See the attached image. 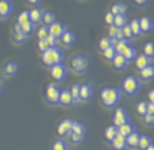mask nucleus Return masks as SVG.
Returning <instances> with one entry per match:
<instances>
[{
	"instance_id": "nucleus-1",
	"label": "nucleus",
	"mask_w": 154,
	"mask_h": 150,
	"mask_svg": "<svg viewBox=\"0 0 154 150\" xmlns=\"http://www.w3.org/2000/svg\"><path fill=\"white\" fill-rule=\"evenodd\" d=\"M121 91L116 88H111L106 87L104 89H102L100 92V99H101L102 104L105 107H114L116 105H118L121 100Z\"/></svg>"
},
{
	"instance_id": "nucleus-2",
	"label": "nucleus",
	"mask_w": 154,
	"mask_h": 150,
	"mask_svg": "<svg viewBox=\"0 0 154 150\" xmlns=\"http://www.w3.org/2000/svg\"><path fill=\"white\" fill-rule=\"evenodd\" d=\"M64 59L62 50L58 47H51L49 50L42 53V63L48 67H53L56 65L62 63Z\"/></svg>"
},
{
	"instance_id": "nucleus-3",
	"label": "nucleus",
	"mask_w": 154,
	"mask_h": 150,
	"mask_svg": "<svg viewBox=\"0 0 154 150\" xmlns=\"http://www.w3.org/2000/svg\"><path fill=\"white\" fill-rule=\"evenodd\" d=\"M142 88V82L137 77L129 76L126 77L122 82V90L129 96L137 94Z\"/></svg>"
},
{
	"instance_id": "nucleus-4",
	"label": "nucleus",
	"mask_w": 154,
	"mask_h": 150,
	"mask_svg": "<svg viewBox=\"0 0 154 150\" xmlns=\"http://www.w3.org/2000/svg\"><path fill=\"white\" fill-rule=\"evenodd\" d=\"M70 65L71 69L73 70L74 72L78 73V75H81V73H84L87 71L90 62H89V59L87 57L82 56V55H77L71 59Z\"/></svg>"
},
{
	"instance_id": "nucleus-5",
	"label": "nucleus",
	"mask_w": 154,
	"mask_h": 150,
	"mask_svg": "<svg viewBox=\"0 0 154 150\" xmlns=\"http://www.w3.org/2000/svg\"><path fill=\"white\" fill-rule=\"evenodd\" d=\"M60 94L61 91L59 90V88L56 84H50L48 87L46 88L45 91V98L46 100L51 105H57L60 102Z\"/></svg>"
},
{
	"instance_id": "nucleus-6",
	"label": "nucleus",
	"mask_w": 154,
	"mask_h": 150,
	"mask_svg": "<svg viewBox=\"0 0 154 150\" xmlns=\"http://www.w3.org/2000/svg\"><path fill=\"white\" fill-rule=\"evenodd\" d=\"M50 73H51L53 79H56L57 81H62L67 78L68 69L66 66H63L62 63H60V65H56V66L51 67Z\"/></svg>"
},
{
	"instance_id": "nucleus-7",
	"label": "nucleus",
	"mask_w": 154,
	"mask_h": 150,
	"mask_svg": "<svg viewBox=\"0 0 154 150\" xmlns=\"http://www.w3.org/2000/svg\"><path fill=\"white\" fill-rule=\"evenodd\" d=\"M14 2L11 0H1L0 1V16L1 18H8L14 11Z\"/></svg>"
},
{
	"instance_id": "nucleus-8",
	"label": "nucleus",
	"mask_w": 154,
	"mask_h": 150,
	"mask_svg": "<svg viewBox=\"0 0 154 150\" xmlns=\"http://www.w3.org/2000/svg\"><path fill=\"white\" fill-rule=\"evenodd\" d=\"M72 125H73V121L70 120V119H63L62 121L59 123V126L57 128L58 130V133L60 136H67L69 133L72 132Z\"/></svg>"
},
{
	"instance_id": "nucleus-9",
	"label": "nucleus",
	"mask_w": 154,
	"mask_h": 150,
	"mask_svg": "<svg viewBox=\"0 0 154 150\" xmlns=\"http://www.w3.org/2000/svg\"><path fill=\"white\" fill-rule=\"evenodd\" d=\"M49 30H50V35L54 36L57 39H59L62 37L64 32L67 31V27L63 24L59 22V21H57V22H54L53 24L50 26Z\"/></svg>"
},
{
	"instance_id": "nucleus-10",
	"label": "nucleus",
	"mask_w": 154,
	"mask_h": 150,
	"mask_svg": "<svg viewBox=\"0 0 154 150\" xmlns=\"http://www.w3.org/2000/svg\"><path fill=\"white\" fill-rule=\"evenodd\" d=\"M118 130H119V133L120 135H122L123 137H129L130 135H132L133 132H135V126H134L132 121L130 120V121L125 122V123H123L122 126L118 127Z\"/></svg>"
},
{
	"instance_id": "nucleus-11",
	"label": "nucleus",
	"mask_w": 154,
	"mask_h": 150,
	"mask_svg": "<svg viewBox=\"0 0 154 150\" xmlns=\"http://www.w3.org/2000/svg\"><path fill=\"white\" fill-rule=\"evenodd\" d=\"M152 65V58L146 55H140V56L137 57V59H135V66H137V69H144V68H146V67L151 66Z\"/></svg>"
},
{
	"instance_id": "nucleus-12",
	"label": "nucleus",
	"mask_w": 154,
	"mask_h": 150,
	"mask_svg": "<svg viewBox=\"0 0 154 150\" xmlns=\"http://www.w3.org/2000/svg\"><path fill=\"white\" fill-rule=\"evenodd\" d=\"M112 142L113 148L116 150H124L128 147V142H126V138L123 137L122 135H118L114 139L111 141Z\"/></svg>"
},
{
	"instance_id": "nucleus-13",
	"label": "nucleus",
	"mask_w": 154,
	"mask_h": 150,
	"mask_svg": "<svg viewBox=\"0 0 154 150\" xmlns=\"http://www.w3.org/2000/svg\"><path fill=\"white\" fill-rule=\"evenodd\" d=\"M74 101L75 100L72 97L70 90H61V94H60V104L66 106H72Z\"/></svg>"
},
{
	"instance_id": "nucleus-14",
	"label": "nucleus",
	"mask_w": 154,
	"mask_h": 150,
	"mask_svg": "<svg viewBox=\"0 0 154 150\" xmlns=\"http://www.w3.org/2000/svg\"><path fill=\"white\" fill-rule=\"evenodd\" d=\"M45 10L41 8H33L30 10V21H32L33 24H39L40 21H42V17H43Z\"/></svg>"
},
{
	"instance_id": "nucleus-15",
	"label": "nucleus",
	"mask_w": 154,
	"mask_h": 150,
	"mask_svg": "<svg viewBox=\"0 0 154 150\" xmlns=\"http://www.w3.org/2000/svg\"><path fill=\"white\" fill-rule=\"evenodd\" d=\"M92 94H93V90L89 85H82L80 89V100L87 101L91 98Z\"/></svg>"
},
{
	"instance_id": "nucleus-16",
	"label": "nucleus",
	"mask_w": 154,
	"mask_h": 150,
	"mask_svg": "<svg viewBox=\"0 0 154 150\" xmlns=\"http://www.w3.org/2000/svg\"><path fill=\"white\" fill-rule=\"evenodd\" d=\"M129 62H130L129 60L126 59L123 55H120V53H118V55L114 57V59L112 60L113 66L116 67V69H122V68H124Z\"/></svg>"
},
{
	"instance_id": "nucleus-17",
	"label": "nucleus",
	"mask_w": 154,
	"mask_h": 150,
	"mask_svg": "<svg viewBox=\"0 0 154 150\" xmlns=\"http://www.w3.org/2000/svg\"><path fill=\"white\" fill-rule=\"evenodd\" d=\"M18 71V65L14 63V61H8L4 67V73L7 77H11Z\"/></svg>"
},
{
	"instance_id": "nucleus-18",
	"label": "nucleus",
	"mask_w": 154,
	"mask_h": 150,
	"mask_svg": "<svg viewBox=\"0 0 154 150\" xmlns=\"http://www.w3.org/2000/svg\"><path fill=\"white\" fill-rule=\"evenodd\" d=\"M60 39H61L62 43L66 46V47H70V46L73 45L74 41H75V36L73 35V32L68 31L67 30Z\"/></svg>"
},
{
	"instance_id": "nucleus-19",
	"label": "nucleus",
	"mask_w": 154,
	"mask_h": 150,
	"mask_svg": "<svg viewBox=\"0 0 154 150\" xmlns=\"http://www.w3.org/2000/svg\"><path fill=\"white\" fill-rule=\"evenodd\" d=\"M140 26L142 29V32H149L153 29V21L149 17H143L140 19Z\"/></svg>"
},
{
	"instance_id": "nucleus-20",
	"label": "nucleus",
	"mask_w": 154,
	"mask_h": 150,
	"mask_svg": "<svg viewBox=\"0 0 154 150\" xmlns=\"http://www.w3.org/2000/svg\"><path fill=\"white\" fill-rule=\"evenodd\" d=\"M42 21H43V24H46L47 27H50L51 24L57 22L56 14H53V12H51V11H45L43 17H42Z\"/></svg>"
},
{
	"instance_id": "nucleus-21",
	"label": "nucleus",
	"mask_w": 154,
	"mask_h": 150,
	"mask_svg": "<svg viewBox=\"0 0 154 150\" xmlns=\"http://www.w3.org/2000/svg\"><path fill=\"white\" fill-rule=\"evenodd\" d=\"M140 76L142 79L144 80H150V79H153L154 78V67L151 65V66L144 68V69L140 70Z\"/></svg>"
},
{
	"instance_id": "nucleus-22",
	"label": "nucleus",
	"mask_w": 154,
	"mask_h": 150,
	"mask_svg": "<svg viewBox=\"0 0 154 150\" xmlns=\"http://www.w3.org/2000/svg\"><path fill=\"white\" fill-rule=\"evenodd\" d=\"M140 135L137 132H133L132 135H130L129 137H126V142H128V147H132V148H137L139 142H140Z\"/></svg>"
},
{
	"instance_id": "nucleus-23",
	"label": "nucleus",
	"mask_w": 154,
	"mask_h": 150,
	"mask_svg": "<svg viewBox=\"0 0 154 150\" xmlns=\"http://www.w3.org/2000/svg\"><path fill=\"white\" fill-rule=\"evenodd\" d=\"M130 26H131V29H132L134 37H139V36H141L143 34L140 26V19H133V20L130 22Z\"/></svg>"
},
{
	"instance_id": "nucleus-24",
	"label": "nucleus",
	"mask_w": 154,
	"mask_h": 150,
	"mask_svg": "<svg viewBox=\"0 0 154 150\" xmlns=\"http://www.w3.org/2000/svg\"><path fill=\"white\" fill-rule=\"evenodd\" d=\"M151 145H152V139L149 136L143 135V136L140 137V142H139L137 148L140 150H146Z\"/></svg>"
},
{
	"instance_id": "nucleus-25",
	"label": "nucleus",
	"mask_w": 154,
	"mask_h": 150,
	"mask_svg": "<svg viewBox=\"0 0 154 150\" xmlns=\"http://www.w3.org/2000/svg\"><path fill=\"white\" fill-rule=\"evenodd\" d=\"M118 135H119V130H118V127L116 126H111L109 127V128H106V130H105L104 132L105 138L108 140H110V141H112Z\"/></svg>"
},
{
	"instance_id": "nucleus-26",
	"label": "nucleus",
	"mask_w": 154,
	"mask_h": 150,
	"mask_svg": "<svg viewBox=\"0 0 154 150\" xmlns=\"http://www.w3.org/2000/svg\"><path fill=\"white\" fill-rule=\"evenodd\" d=\"M125 24H128L126 16H123V14H116V19H114V26H116L118 28H123Z\"/></svg>"
},
{
	"instance_id": "nucleus-27",
	"label": "nucleus",
	"mask_w": 154,
	"mask_h": 150,
	"mask_svg": "<svg viewBox=\"0 0 154 150\" xmlns=\"http://www.w3.org/2000/svg\"><path fill=\"white\" fill-rule=\"evenodd\" d=\"M72 132L77 133V135H85V127H84L81 122L73 121V125H72Z\"/></svg>"
},
{
	"instance_id": "nucleus-28",
	"label": "nucleus",
	"mask_w": 154,
	"mask_h": 150,
	"mask_svg": "<svg viewBox=\"0 0 154 150\" xmlns=\"http://www.w3.org/2000/svg\"><path fill=\"white\" fill-rule=\"evenodd\" d=\"M99 47H100V49H101L102 51H104V50H106L108 48L112 47L111 38H110V37H103V38H101L100 41H99Z\"/></svg>"
},
{
	"instance_id": "nucleus-29",
	"label": "nucleus",
	"mask_w": 154,
	"mask_h": 150,
	"mask_svg": "<svg viewBox=\"0 0 154 150\" xmlns=\"http://www.w3.org/2000/svg\"><path fill=\"white\" fill-rule=\"evenodd\" d=\"M116 55H118V53H116V47H113V46L103 51V56H104L105 59L111 60V61L114 59V57H116Z\"/></svg>"
},
{
	"instance_id": "nucleus-30",
	"label": "nucleus",
	"mask_w": 154,
	"mask_h": 150,
	"mask_svg": "<svg viewBox=\"0 0 154 150\" xmlns=\"http://www.w3.org/2000/svg\"><path fill=\"white\" fill-rule=\"evenodd\" d=\"M29 20H30V10H23L18 14V17H17L18 24H23V22H27V21H29Z\"/></svg>"
},
{
	"instance_id": "nucleus-31",
	"label": "nucleus",
	"mask_w": 154,
	"mask_h": 150,
	"mask_svg": "<svg viewBox=\"0 0 154 150\" xmlns=\"http://www.w3.org/2000/svg\"><path fill=\"white\" fill-rule=\"evenodd\" d=\"M131 43H129V41L126 40V39H123V40H120L119 45L116 46V53H120V55H122L124 51H125L126 49L129 48Z\"/></svg>"
},
{
	"instance_id": "nucleus-32",
	"label": "nucleus",
	"mask_w": 154,
	"mask_h": 150,
	"mask_svg": "<svg viewBox=\"0 0 154 150\" xmlns=\"http://www.w3.org/2000/svg\"><path fill=\"white\" fill-rule=\"evenodd\" d=\"M28 38V35L25 34L23 31H19V32H14V40L17 45H21L22 42H25Z\"/></svg>"
},
{
	"instance_id": "nucleus-33",
	"label": "nucleus",
	"mask_w": 154,
	"mask_h": 150,
	"mask_svg": "<svg viewBox=\"0 0 154 150\" xmlns=\"http://www.w3.org/2000/svg\"><path fill=\"white\" fill-rule=\"evenodd\" d=\"M35 24L32 21H27V22H23V24H21V28H22V31L25 32V34H27V35H29V34H31V32H33V30H35Z\"/></svg>"
},
{
	"instance_id": "nucleus-34",
	"label": "nucleus",
	"mask_w": 154,
	"mask_h": 150,
	"mask_svg": "<svg viewBox=\"0 0 154 150\" xmlns=\"http://www.w3.org/2000/svg\"><path fill=\"white\" fill-rule=\"evenodd\" d=\"M38 48H39V50L43 53H46L47 50H49V49L51 48V45H50L49 41H48L47 39H40V40H38Z\"/></svg>"
},
{
	"instance_id": "nucleus-35",
	"label": "nucleus",
	"mask_w": 154,
	"mask_h": 150,
	"mask_svg": "<svg viewBox=\"0 0 154 150\" xmlns=\"http://www.w3.org/2000/svg\"><path fill=\"white\" fill-rule=\"evenodd\" d=\"M37 36H38L39 40H40V39H47L50 36L49 27H47V26H43V27H41V28L38 30V34H37Z\"/></svg>"
},
{
	"instance_id": "nucleus-36",
	"label": "nucleus",
	"mask_w": 154,
	"mask_h": 150,
	"mask_svg": "<svg viewBox=\"0 0 154 150\" xmlns=\"http://www.w3.org/2000/svg\"><path fill=\"white\" fill-rule=\"evenodd\" d=\"M143 51H144V55H146L149 57H152L154 56V43L153 42H146L143 47Z\"/></svg>"
},
{
	"instance_id": "nucleus-37",
	"label": "nucleus",
	"mask_w": 154,
	"mask_h": 150,
	"mask_svg": "<svg viewBox=\"0 0 154 150\" xmlns=\"http://www.w3.org/2000/svg\"><path fill=\"white\" fill-rule=\"evenodd\" d=\"M137 112L140 116H145L147 113V102L141 101L137 105Z\"/></svg>"
},
{
	"instance_id": "nucleus-38",
	"label": "nucleus",
	"mask_w": 154,
	"mask_h": 150,
	"mask_svg": "<svg viewBox=\"0 0 154 150\" xmlns=\"http://www.w3.org/2000/svg\"><path fill=\"white\" fill-rule=\"evenodd\" d=\"M131 119L129 118V116H123V117H113V123L116 127L122 126L123 123L130 121Z\"/></svg>"
},
{
	"instance_id": "nucleus-39",
	"label": "nucleus",
	"mask_w": 154,
	"mask_h": 150,
	"mask_svg": "<svg viewBox=\"0 0 154 150\" xmlns=\"http://www.w3.org/2000/svg\"><path fill=\"white\" fill-rule=\"evenodd\" d=\"M123 56L125 57L126 59L129 60V61H131V60L133 59L134 57H135V55H137V51H135V49L133 48V47H132V45L130 46L129 48L126 49L125 51H124V53H122Z\"/></svg>"
},
{
	"instance_id": "nucleus-40",
	"label": "nucleus",
	"mask_w": 154,
	"mask_h": 150,
	"mask_svg": "<svg viewBox=\"0 0 154 150\" xmlns=\"http://www.w3.org/2000/svg\"><path fill=\"white\" fill-rule=\"evenodd\" d=\"M52 150H69V146L63 140H57L53 143Z\"/></svg>"
},
{
	"instance_id": "nucleus-41",
	"label": "nucleus",
	"mask_w": 154,
	"mask_h": 150,
	"mask_svg": "<svg viewBox=\"0 0 154 150\" xmlns=\"http://www.w3.org/2000/svg\"><path fill=\"white\" fill-rule=\"evenodd\" d=\"M80 89H81V86H79V85H77V84L73 85V86L71 87L70 91L74 100H80Z\"/></svg>"
},
{
	"instance_id": "nucleus-42",
	"label": "nucleus",
	"mask_w": 154,
	"mask_h": 150,
	"mask_svg": "<svg viewBox=\"0 0 154 150\" xmlns=\"http://www.w3.org/2000/svg\"><path fill=\"white\" fill-rule=\"evenodd\" d=\"M122 31H123V35H124V38H125L126 40H129V39H131L132 37H134L133 32H132V29H131V26H130V24H125V26L123 27Z\"/></svg>"
},
{
	"instance_id": "nucleus-43",
	"label": "nucleus",
	"mask_w": 154,
	"mask_h": 150,
	"mask_svg": "<svg viewBox=\"0 0 154 150\" xmlns=\"http://www.w3.org/2000/svg\"><path fill=\"white\" fill-rule=\"evenodd\" d=\"M114 19H116V16H114L111 11H108V12L104 14L105 24H109V26H113V24H114Z\"/></svg>"
},
{
	"instance_id": "nucleus-44",
	"label": "nucleus",
	"mask_w": 154,
	"mask_h": 150,
	"mask_svg": "<svg viewBox=\"0 0 154 150\" xmlns=\"http://www.w3.org/2000/svg\"><path fill=\"white\" fill-rule=\"evenodd\" d=\"M70 138H71V141L73 143H80L83 141L84 139V135H77V133H73L71 132L70 133Z\"/></svg>"
},
{
	"instance_id": "nucleus-45",
	"label": "nucleus",
	"mask_w": 154,
	"mask_h": 150,
	"mask_svg": "<svg viewBox=\"0 0 154 150\" xmlns=\"http://www.w3.org/2000/svg\"><path fill=\"white\" fill-rule=\"evenodd\" d=\"M144 123L146 126H153L154 125V115H151V113H146V115L143 117Z\"/></svg>"
},
{
	"instance_id": "nucleus-46",
	"label": "nucleus",
	"mask_w": 154,
	"mask_h": 150,
	"mask_svg": "<svg viewBox=\"0 0 154 150\" xmlns=\"http://www.w3.org/2000/svg\"><path fill=\"white\" fill-rule=\"evenodd\" d=\"M119 29L116 26H110L109 27V36L108 37H110V38H116V35H118V31H119Z\"/></svg>"
},
{
	"instance_id": "nucleus-47",
	"label": "nucleus",
	"mask_w": 154,
	"mask_h": 150,
	"mask_svg": "<svg viewBox=\"0 0 154 150\" xmlns=\"http://www.w3.org/2000/svg\"><path fill=\"white\" fill-rule=\"evenodd\" d=\"M123 116H128V112L124 108H118L114 112L113 117H123Z\"/></svg>"
},
{
	"instance_id": "nucleus-48",
	"label": "nucleus",
	"mask_w": 154,
	"mask_h": 150,
	"mask_svg": "<svg viewBox=\"0 0 154 150\" xmlns=\"http://www.w3.org/2000/svg\"><path fill=\"white\" fill-rule=\"evenodd\" d=\"M119 7H120V14H123V16H125L128 10H129V8L126 6L124 2H119Z\"/></svg>"
},
{
	"instance_id": "nucleus-49",
	"label": "nucleus",
	"mask_w": 154,
	"mask_h": 150,
	"mask_svg": "<svg viewBox=\"0 0 154 150\" xmlns=\"http://www.w3.org/2000/svg\"><path fill=\"white\" fill-rule=\"evenodd\" d=\"M111 12H112L114 16L116 14H120V7H119V2H116V4L112 5V7H111Z\"/></svg>"
},
{
	"instance_id": "nucleus-50",
	"label": "nucleus",
	"mask_w": 154,
	"mask_h": 150,
	"mask_svg": "<svg viewBox=\"0 0 154 150\" xmlns=\"http://www.w3.org/2000/svg\"><path fill=\"white\" fill-rule=\"evenodd\" d=\"M134 4L137 5V6H141V7H143V6H146L151 2V0H133Z\"/></svg>"
},
{
	"instance_id": "nucleus-51",
	"label": "nucleus",
	"mask_w": 154,
	"mask_h": 150,
	"mask_svg": "<svg viewBox=\"0 0 154 150\" xmlns=\"http://www.w3.org/2000/svg\"><path fill=\"white\" fill-rule=\"evenodd\" d=\"M47 40L49 41V43L51 45V47H56V42H57V40L58 39L54 37V36H52V35H50L48 38H47Z\"/></svg>"
},
{
	"instance_id": "nucleus-52",
	"label": "nucleus",
	"mask_w": 154,
	"mask_h": 150,
	"mask_svg": "<svg viewBox=\"0 0 154 150\" xmlns=\"http://www.w3.org/2000/svg\"><path fill=\"white\" fill-rule=\"evenodd\" d=\"M147 113L154 115V102H150L147 104Z\"/></svg>"
},
{
	"instance_id": "nucleus-53",
	"label": "nucleus",
	"mask_w": 154,
	"mask_h": 150,
	"mask_svg": "<svg viewBox=\"0 0 154 150\" xmlns=\"http://www.w3.org/2000/svg\"><path fill=\"white\" fill-rule=\"evenodd\" d=\"M116 38L119 39V40H123L124 38V35H123V31H122V28L119 29V31H118V35H116Z\"/></svg>"
},
{
	"instance_id": "nucleus-54",
	"label": "nucleus",
	"mask_w": 154,
	"mask_h": 150,
	"mask_svg": "<svg viewBox=\"0 0 154 150\" xmlns=\"http://www.w3.org/2000/svg\"><path fill=\"white\" fill-rule=\"evenodd\" d=\"M14 32H19V31H22V28H21V24H14Z\"/></svg>"
},
{
	"instance_id": "nucleus-55",
	"label": "nucleus",
	"mask_w": 154,
	"mask_h": 150,
	"mask_svg": "<svg viewBox=\"0 0 154 150\" xmlns=\"http://www.w3.org/2000/svg\"><path fill=\"white\" fill-rule=\"evenodd\" d=\"M149 100L150 102H154V89L149 92Z\"/></svg>"
},
{
	"instance_id": "nucleus-56",
	"label": "nucleus",
	"mask_w": 154,
	"mask_h": 150,
	"mask_svg": "<svg viewBox=\"0 0 154 150\" xmlns=\"http://www.w3.org/2000/svg\"><path fill=\"white\" fill-rule=\"evenodd\" d=\"M120 40L118 38H111V43H112L113 47H116V46L119 45Z\"/></svg>"
},
{
	"instance_id": "nucleus-57",
	"label": "nucleus",
	"mask_w": 154,
	"mask_h": 150,
	"mask_svg": "<svg viewBox=\"0 0 154 150\" xmlns=\"http://www.w3.org/2000/svg\"><path fill=\"white\" fill-rule=\"evenodd\" d=\"M28 4H31V5H38L40 4L42 0H26Z\"/></svg>"
},
{
	"instance_id": "nucleus-58",
	"label": "nucleus",
	"mask_w": 154,
	"mask_h": 150,
	"mask_svg": "<svg viewBox=\"0 0 154 150\" xmlns=\"http://www.w3.org/2000/svg\"><path fill=\"white\" fill-rule=\"evenodd\" d=\"M146 150H154V143H152V145H151Z\"/></svg>"
},
{
	"instance_id": "nucleus-59",
	"label": "nucleus",
	"mask_w": 154,
	"mask_h": 150,
	"mask_svg": "<svg viewBox=\"0 0 154 150\" xmlns=\"http://www.w3.org/2000/svg\"><path fill=\"white\" fill-rule=\"evenodd\" d=\"M77 150H79V149H77Z\"/></svg>"
}]
</instances>
